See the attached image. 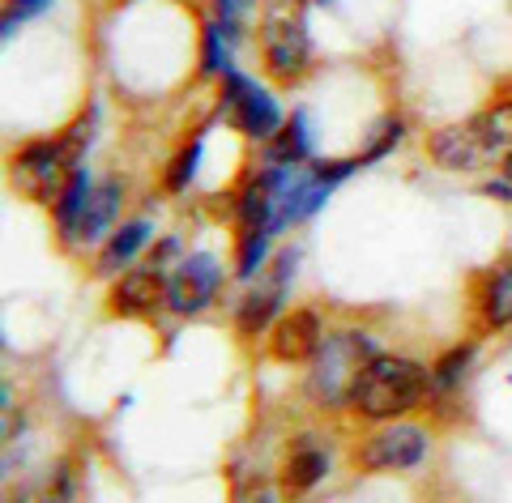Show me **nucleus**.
Here are the masks:
<instances>
[{
	"label": "nucleus",
	"mask_w": 512,
	"mask_h": 503,
	"mask_svg": "<svg viewBox=\"0 0 512 503\" xmlns=\"http://www.w3.org/2000/svg\"><path fill=\"white\" fill-rule=\"evenodd\" d=\"M218 282H222V269H218L214 256H205V252L184 256L180 269L171 273V295H167L171 312L175 316H197L201 307L214 299Z\"/></svg>",
	"instance_id": "obj_7"
},
{
	"label": "nucleus",
	"mask_w": 512,
	"mask_h": 503,
	"mask_svg": "<svg viewBox=\"0 0 512 503\" xmlns=\"http://www.w3.org/2000/svg\"><path fill=\"white\" fill-rule=\"evenodd\" d=\"M120 201H124V184L120 180H107V184H99L90 192V201H86V214H82V222H77V231H73V239H99L103 231H107V222L116 218V209H120Z\"/></svg>",
	"instance_id": "obj_13"
},
{
	"label": "nucleus",
	"mask_w": 512,
	"mask_h": 503,
	"mask_svg": "<svg viewBox=\"0 0 512 503\" xmlns=\"http://www.w3.org/2000/svg\"><path fill=\"white\" fill-rule=\"evenodd\" d=\"M320 316L312 307H299V312H286L274 324V354L282 363H303V359H316L320 350Z\"/></svg>",
	"instance_id": "obj_11"
},
{
	"label": "nucleus",
	"mask_w": 512,
	"mask_h": 503,
	"mask_svg": "<svg viewBox=\"0 0 512 503\" xmlns=\"http://www.w3.org/2000/svg\"><path fill=\"white\" fill-rule=\"evenodd\" d=\"M261 52L278 81H295L312 60L303 0H261Z\"/></svg>",
	"instance_id": "obj_3"
},
{
	"label": "nucleus",
	"mask_w": 512,
	"mask_h": 503,
	"mask_svg": "<svg viewBox=\"0 0 512 503\" xmlns=\"http://www.w3.org/2000/svg\"><path fill=\"white\" fill-rule=\"evenodd\" d=\"M308 154H312V141H308V120H303L299 111H295L291 124H286L282 133H278V141L265 150V158L274 162V167H299V162L308 158Z\"/></svg>",
	"instance_id": "obj_15"
},
{
	"label": "nucleus",
	"mask_w": 512,
	"mask_h": 503,
	"mask_svg": "<svg viewBox=\"0 0 512 503\" xmlns=\"http://www.w3.org/2000/svg\"><path fill=\"white\" fill-rule=\"evenodd\" d=\"M52 0H9V22H22V18H35V13H43Z\"/></svg>",
	"instance_id": "obj_23"
},
{
	"label": "nucleus",
	"mask_w": 512,
	"mask_h": 503,
	"mask_svg": "<svg viewBox=\"0 0 512 503\" xmlns=\"http://www.w3.org/2000/svg\"><path fill=\"white\" fill-rule=\"evenodd\" d=\"M427 457V435L419 427H402V423H393L389 431H380L372 435L359 452H355V461L359 469H410V465H419Z\"/></svg>",
	"instance_id": "obj_8"
},
{
	"label": "nucleus",
	"mask_w": 512,
	"mask_h": 503,
	"mask_svg": "<svg viewBox=\"0 0 512 503\" xmlns=\"http://www.w3.org/2000/svg\"><path fill=\"white\" fill-rule=\"evenodd\" d=\"M325 469H329L325 448H320L316 440H299L291 448V457H286V465H282V491L286 495H308L312 486L325 478Z\"/></svg>",
	"instance_id": "obj_12"
},
{
	"label": "nucleus",
	"mask_w": 512,
	"mask_h": 503,
	"mask_svg": "<svg viewBox=\"0 0 512 503\" xmlns=\"http://www.w3.org/2000/svg\"><path fill=\"white\" fill-rule=\"evenodd\" d=\"M90 175L77 167L73 175H69V184H64V192L56 197V222H60V231L73 239V231H77V222H82V214H86V201H90Z\"/></svg>",
	"instance_id": "obj_17"
},
{
	"label": "nucleus",
	"mask_w": 512,
	"mask_h": 503,
	"mask_svg": "<svg viewBox=\"0 0 512 503\" xmlns=\"http://www.w3.org/2000/svg\"><path fill=\"white\" fill-rule=\"evenodd\" d=\"M90 145V120H77L64 137L52 141H35L13 158V184H18L30 201H52L64 192L69 175L82 167V154Z\"/></svg>",
	"instance_id": "obj_2"
},
{
	"label": "nucleus",
	"mask_w": 512,
	"mask_h": 503,
	"mask_svg": "<svg viewBox=\"0 0 512 503\" xmlns=\"http://www.w3.org/2000/svg\"><path fill=\"white\" fill-rule=\"evenodd\" d=\"M295 261H299V252L286 248L278 261H274V273H269V282H265V286H256V290H248V299L239 303L235 324H239V333H244V337H256L269 320L282 312V299H286V286H291Z\"/></svg>",
	"instance_id": "obj_9"
},
{
	"label": "nucleus",
	"mask_w": 512,
	"mask_h": 503,
	"mask_svg": "<svg viewBox=\"0 0 512 503\" xmlns=\"http://www.w3.org/2000/svg\"><path fill=\"white\" fill-rule=\"evenodd\" d=\"M201 150H205V141L192 137L184 150H180V158L171 162V171H167V188H171V192H184V188L192 184V175H197V162H201Z\"/></svg>",
	"instance_id": "obj_19"
},
{
	"label": "nucleus",
	"mask_w": 512,
	"mask_h": 503,
	"mask_svg": "<svg viewBox=\"0 0 512 503\" xmlns=\"http://www.w3.org/2000/svg\"><path fill=\"white\" fill-rule=\"evenodd\" d=\"M146 239H150V222H128V226H120L116 235H111V243L103 248V256H99V273H116L120 265H128L133 256L146 248Z\"/></svg>",
	"instance_id": "obj_14"
},
{
	"label": "nucleus",
	"mask_w": 512,
	"mask_h": 503,
	"mask_svg": "<svg viewBox=\"0 0 512 503\" xmlns=\"http://www.w3.org/2000/svg\"><path fill=\"white\" fill-rule=\"evenodd\" d=\"M222 107H227L235 116V124L256 141L282 133V107L274 103V94L261 90L256 81H248L235 64L222 73Z\"/></svg>",
	"instance_id": "obj_5"
},
{
	"label": "nucleus",
	"mask_w": 512,
	"mask_h": 503,
	"mask_svg": "<svg viewBox=\"0 0 512 503\" xmlns=\"http://www.w3.org/2000/svg\"><path fill=\"white\" fill-rule=\"evenodd\" d=\"M269 256V231H248L244 243H239V278L252 282V273L265 265Z\"/></svg>",
	"instance_id": "obj_20"
},
{
	"label": "nucleus",
	"mask_w": 512,
	"mask_h": 503,
	"mask_svg": "<svg viewBox=\"0 0 512 503\" xmlns=\"http://www.w3.org/2000/svg\"><path fill=\"white\" fill-rule=\"evenodd\" d=\"M470 363H474V346H457V350H448L444 359L436 363V371H431V388H436V393H448V388H457V384H461V376L470 371Z\"/></svg>",
	"instance_id": "obj_18"
},
{
	"label": "nucleus",
	"mask_w": 512,
	"mask_h": 503,
	"mask_svg": "<svg viewBox=\"0 0 512 503\" xmlns=\"http://www.w3.org/2000/svg\"><path fill=\"white\" fill-rule=\"evenodd\" d=\"M256 503H269V495H261V499H256Z\"/></svg>",
	"instance_id": "obj_25"
},
{
	"label": "nucleus",
	"mask_w": 512,
	"mask_h": 503,
	"mask_svg": "<svg viewBox=\"0 0 512 503\" xmlns=\"http://www.w3.org/2000/svg\"><path fill=\"white\" fill-rule=\"evenodd\" d=\"M73 499V469L56 465V474L47 478V503H69Z\"/></svg>",
	"instance_id": "obj_21"
},
{
	"label": "nucleus",
	"mask_w": 512,
	"mask_h": 503,
	"mask_svg": "<svg viewBox=\"0 0 512 503\" xmlns=\"http://www.w3.org/2000/svg\"><path fill=\"white\" fill-rule=\"evenodd\" d=\"M427 393H431L427 367L397 359V354H376V359L359 371L350 405H355L363 418H397V414L414 410Z\"/></svg>",
	"instance_id": "obj_1"
},
{
	"label": "nucleus",
	"mask_w": 512,
	"mask_h": 503,
	"mask_svg": "<svg viewBox=\"0 0 512 503\" xmlns=\"http://www.w3.org/2000/svg\"><path fill=\"white\" fill-rule=\"evenodd\" d=\"M171 295V278H163V269H128L120 273L116 290H111V307L124 316H146L158 312V303Z\"/></svg>",
	"instance_id": "obj_10"
},
{
	"label": "nucleus",
	"mask_w": 512,
	"mask_h": 503,
	"mask_svg": "<svg viewBox=\"0 0 512 503\" xmlns=\"http://www.w3.org/2000/svg\"><path fill=\"white\" fill-rule=\"evenodd\" d=\"M397 137H402V120H384V128L376 133V145H372V150H367L363 158H367V162L380 158L384 150H389V145H397Z\"/></svg>",
	"instance_id": "obj_22"
},
{
	"label": "nucleus",
	"mask_w": 512,
	"mask_h": 503,
	"mask_svg": "<svg viewBox=\"0 0 512 503\" xmlns=\"http://www.w3.org/2000/svg\"><path fill=\"white\" fill-rule=\"evenodd\" d=\"M376 354H380L376 342H372V337H363V333H338V337H329V342H320L316 367H312V376H308L312 397L325 401V405L350 401L359 371L372 363Z\"/></svg>",
	"instance_id": "obj_4"
},
{
	"label": "nucleus",
	"mask_w": 512,
	"mask_h": 503,
	"mask_svg": "<svg viewBox=\"0 0 512 503\" xmlns=\"http://www.w3.org/2000/svg\"><path fill=\"white\" fill-rule=\"evenodd\" d=\"M504 180H508V184H512V154H508V158H504Z\"/></svg>",
	"instance_id": "obj_24"
},
{
	"label": "nucleus",
	"mask_w": 512,
	"mask_h": 503,
	"mask_svg": "<svg viewBox=\"0 0 512 503\" xmlns=\"http://www.w3.org/2000/svg\"><path fill=\"white\" fill-rule=\"evenodd\" d=\"M483 320L491 329H508L512 324V265H500L487 278L483 290Z\"/></svg>",
	"instance_id": "obj_16"
},
{
	"label": "nucleus",
	"mask_w": 512,
	"mask_h": 503,
	"mask_svg": "<svg viewBox=\"0 0 512 503\" xmlns=\"http://www.w3.org/2000/svg\"><path fill=\"white\" fill-rule=\"evenodd\" d=\"M427 145H431V158H436L440 167H448V171H478V167H491V162L500 158L483 116H474L466 124L440 128V133H431Z\"/></svg>",
	"instance_id": "obj_6"
}]
</instances>
